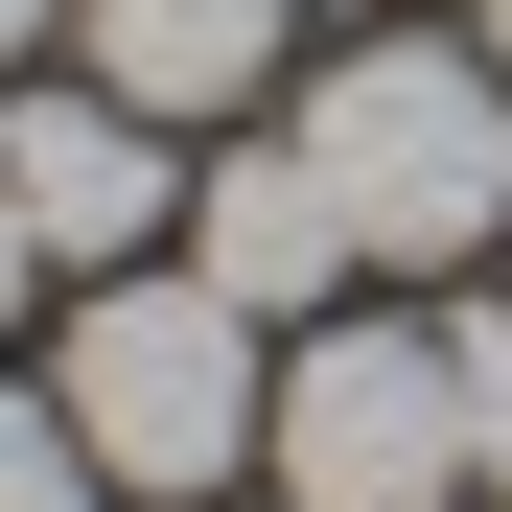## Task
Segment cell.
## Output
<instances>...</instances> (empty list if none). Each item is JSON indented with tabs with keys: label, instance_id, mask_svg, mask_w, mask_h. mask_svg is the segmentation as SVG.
<instances>
[{
	"label": "cell",
	"instance_id": "cell-1",
	"mask_svg": "<svg viewBox=\"0 0 512 512\" xmlns=\"http://www.w3.org/2000/svg\"><path fill=\"white\" fill-rule=\"evenodd\" d=\"M303 163L350 187L373 256H419V280H466V256H512V70L489 47H326L303 70Z\"/></svg>",
	"mask_w": 512,
	"mask_h": 512
},
{
	"label": "cell",
	"instance_id": "cell-9",
	"mask_svg": "<svg viewBox=\"0 0 512 512\" xmlns=\"http://www.w3.org/2000/svg\"><path fill=\"white\" fill-rule=\"evenodd\" d=\"M24 280H47V233H24V187H0V326H24Z\"/></svg>",
	"mask_w": 512,
	"mask_h": 512
},
{
	"label": "cell",
	"instance_id": "cell-11",
	"mask_svg": "<svg viewBox=\"0 0 512 512\" xmlns=\"http://www.w3.org/2000/svg\"><path fill=\"white\" fill-rule=\"evenodd\" d=\"M489 70H512V0H489Z\"/></svg>",
	"mask_w": 512,
	"mask_h": 512
},
{
	"label": "cell",
	"instance_id": "cell-4",
	"mask_svg": "<svg viewBox=\"0 0 512 512\" xmlns=\"http://www.w3.org/2000/svg\"><path fill=\"white\" fill-rule=\"evenodd\" d=\"M163 140H187V117H140L117 70H70V94H0V187H24L47 256H94V280H117V256L187 210V163H163Z\"/></svg>",
	"mask_w": 512,
	"mask_h": 512
},
{
	"label": "cell",
	"instance_id": "cell-10",
	"mask_svg": "<svg viewBox=\"0 0 512 512\" xmlns=\"http://www.w3.org/2000/svg\"><path fill=\"white\" fill-rule=\"evenodd\" d=\"M47 24H70V0H0V70H24V47H47Z\"/></svg>",
	"mask_w": 512,
	"mask_h": 512
},
{
	"label": "cell",
	"instance_id": "cell-7",
	"mask_svg": "<svg viewBox=\"0 0 512 512\" xmlns=\"http://www.w3.org/2000/svg\"><path fill=\"white\" fill-rule=\"evenodd\" d=\"M0 512H117V466H94L70 396H0Z\"/></svg>",
	"mask_w": 512,
	"mask_h": 512
},
{
	"label": "cell",
	"instance_id": "cell-5",
	"mask_svg": "<svg viewBox=\"0 0 512 512\" xmlns=\"http://www.w3.org/2000/svg\"><path fill=\"white\" fill-rule=\"evenodd\" d=\"M350 256H373V233H350V187L303 163V117H280V140H233V163H187V280H233L256 326H303Z\"/></svg>",
	"mask_w": 512,
	"mask_h": 512
},
{
	"label": "cell",
	"instance_id": "cell-6",
	"mask_svg": "<svg viewBox=\"0 0 512 512\" xmlns=\"http://www.w3.org/2000/svg\"><path fill=\"white\" fill-rule=\"evenodd\" d=\"M280 24H303V0H70V47H94L140 117H233V94H280Z\"/></svg>",
	"mask_w": 512,
	"mask_h": 512
},
{
	"label": "cell",
	"instance_id": "cell-8",
	"mask_svg": "<svg viewBox=\"0 0 512 512\" xmlns=\"http://www.w3.org/2000/svg\"><path fill=\"white\" fill-rule=\"evenodd\" d=\"M443 350H466V466L512 489V303H443Z\"/></svg>",
	"mask_w": 512,
	"mask_h": 512
},
{
	"label": "cell",
	"instance_id": "cell-2",
	"mask_svg": "<svg viewBox=\"0 0 512 512\" xmlns=\"http://www.w3.org/2000/svg\"><path fill=\"white\" fill-rule=\"evenodd\" d=\"M47 396L94 419V466L140 489V512H187V489H233L256 466V419H280V350H256V303L233 280H117L70 303V350H47Z\"/></svg>",
	"mask_w": 512,
	"mask_h": 512
},
{
	"label": "cell",
	"instance_id": "cell-3",
	"mask_svg": "<svg viewBox=\"0 0 512 512\" xmlns=\"http://www.w3.org/2000/svg\"><path fill=\"white\" fill-rule=\"evenodd\" d=\"M280 512H466V350L443 326H303L280 350V419H256Z\"/></svg>",
	"mask_w": 512,
	"mask_h": 512
}]
</instances>
